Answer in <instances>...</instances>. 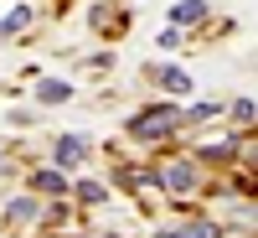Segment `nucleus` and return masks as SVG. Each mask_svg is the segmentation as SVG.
<instances>
[{"label": "nucleus", "mask_w": 258, "mask_h": 238, "mask_svg": "<svg viewBox=\"0 0 258 238\" xmlns=\"http://www.w3.org/2000/svg\"><path fill=\"white\" fill-rule=\"evenodd\" d=\"M232 119H238V124H253V99H238V104H232Z\"/></svg>", "instance_id": "obj_9"}, {"label": "nucleus", "mask_w": 258, "mask_h": 238, "mask_svg": "<svg viewBox=\"0 0 258 238\" xmlns=\"http://www.w3.org/2000/svg\"><path fill=\"white\" fill-rule=\"evenodd\" d=\"M155 83H160L165 93H191V73H181V68H160Z\"/></svg>", "instance_id": "obj_4"}, {"label": "nucleus", "mask_w": 258, "mask_h": 238, "mask_svg": "<svg viewBox=\"0 0 258 238\" xmlns=\"http://www.w3.org/2000/svg\"><path fill=\"white\" fill-rule=\"evenodd\" d=\"M41 104H57V99H68V83H41Z\"/></svg>", "instance_id": "obj_7"}, {"label": "nucleus", "mask_w": 258, "mask_h": 238, "mask_svg": "<svg viewBox=\"0 0 258 238\" xmlns=\"http://www.w3.org/2000/svg\"><path fill=\"white\" fill-rule=\"evenodd\" d=\"M181 238H217V223H191Z\"/></svg>", "instance_id": "obj_10"}, {"label": "nucleus", "mask_w": 258, "mask_h": 238, "mask_svg": "<svg viewBox=\"0 0 258 238\" xmlns=\"http://www.w3.org/2000/svg\"><path fill=\"white\" fill-rule=\"evenodd\" d=\"M202 16H207L202 0H181V6H176V26H191V21H202Z\"/></svg>", "instance_id": "obj_5"}, {"label": "nucleus", "mask_w": 258, "mask_h": 238, "mask_svg": "<svg viewBox=\"0 0 258 238\" xmlns=\"http://www.w3.org/2000/svg\"><path fill=\"white\" fill-rule=\"evenodd\" d=\"M78 197H83V202H103V186H98V181H83Z\"/></svg>", "instance_id": "obj_11"}, {"label": "nucleus", "mask_w": 258, "mask_h": 238, "mask_svg": "<svg viewBox=\"0 0 258 238\" xmlns=\"http://www.w3.org/2000/svg\"><path fill=\"white\" fill-rule=\"evenodd\" d=\"M31 186H36V192H68L62 171H36V176H31Z\"/></svg>", "instance_id": "obj_6"}, {"label": "nucleus", "mask_w": 258, "mask_h": 238, "mask_svg": "<svg viewBox=\"0 0 258 238\" xmlns=\"http://www.w3.org/2000/svg\"><path fill=\"white\" fill-rule=\"evenodd\" d=\"M186 114L181 109H170V104H160V109H145L140 119H129V135H140V140H165L170 129H176Z\"/></svg>", "instance_id": "obj_1"}, {"label": "nucleus", "mask_w": 258, "mask_h": 238, "mask_svg": "<svg viewBox=\"0 0 258 238\" xmlns=\"http://www.w3.org/2000/svg\"><path fill=\"white\" fill-rule=\"evenodd\" d=\"M83 150H88V140H83V135L57 140V166H78V161H83Z\"/></svg>", "instance_id": "obj_3"}, {"label": "nucleus", "mask_w": 258, "mask_h": 238, "mask_svg": "<svg viewBox=\"0 0 258 238\" xmlns=\"http://www.w3.org/2000/svg\"><path fill=\"white\" fill-rule=\"evenodd\" d=\"M165 186H170V192H197V171H191L186 161L165 166Z\"/></svg>", "instance_id": "obj_2"}, {"label": "nucleus", "mask_w": 258, "mask_h": 238, "mask_svg": "<svg viewBox=\"0 0 258 238\" xmlns=\"http://www.w3.org/2000/svg\"><path fill=\"white\" fill-rule=\"evenodd\" d=\"M26 21H31V16H26V11H11V16H6V21H0V31H26Z\"/></svg>", "instance_id": "obj_8"}]
</instances>
